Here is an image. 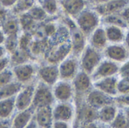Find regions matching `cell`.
Masks as SVG:
<instances>
[{
    "label": "cell",
    "instance_id": "cell-1",
    "mask_svg": "<svg viewBox=\"0 0 129 128\" xmlns=\"http://www.w3.org/2000/svg\"><path fill=\"white\" fill-rule=\"evenodd\" d=\"M54 102V97L50 86L42 81L36 86L32 106L36 110L44 107H51Z\"/></svg>",
    "mask_w": 129,
    "mask_h": 128
},
{
    "label": "cell",
    "instance_id": "cell-2",
    "mask_svg": "<svg viewBox=\"0 0 129 128\" xmlns=\"http://www.w3.org/2000/svg\"><path fill=\"white\" fill-rule=\"evenodd\" d=\"M77 25L85 35L91 34L99 24V17L96 12L91 10H83L76 17Z\"/></svg>",
    "mask_w": 129,
    "mask_h": 128
},
{
    "label": "cell",
    "instance_id": "cell-3",
    "mask_svg": "<svg viewBox=\"0 0 129 128\" xmlns=\"http://www.w3.org/2000/svg\"><path fill=\"white\" fill-rule=\"evenodd\" d=\"M101 58V54L98 50L91 46H88L84 49L81 59V66L83 72L88 75L92 74L100 64Z\"/></svg>",
    "mask_w": 129,
    "mask_h": 128
},
{
    "label": "cell",
    "instance_id": "cell-4",
    "mask_svg": "<svg viewBox=\"0 0 129 128\" xmlns=\"http://www.w3.org/2000/svg\"><path fill=\"white\" fill-rule=\"evenodd\" d=\"M36 86L34 84H29L23 87L20 92L15 97V107L20 112L27 109L32 106Z\"/></svg>",
    "mask_w": 129,
    "mask_h": 128
},
{
    "label": "cell",
    "instance_id": "cell-5",
    "mask_svg": "<svg viewBox=\"0 0 129 128\" xmlns=\"http://www.w3.org/2000/svg\"><path fill=\"white\" fill-rule=\"evenodd\" d=\"M113 103L112 97L107 95L98 89L90 91L86 97V103L96 109H101L105 106L111 105Z\"/></svg>",
    "mask_w": 129,
    "mask_h": 128
},
{
    "label": "cell",
    "instance_id": "cell-6",
    "mask_svg": "<svg viewBox=\"0 0 129 128\" xmlns=\"http://www.w3.org/2000/svg\"><path fill=\"white\" fill-rule=\"evenodd\" d=\"M59 78L62 81L73 79L78 73V62L75 58H67L60 64L58 67Z\"/></svg>",
    "mask_w": 129,
    "mask_h": 128
},
{
    "label": "cell",
    "instance_id": "cell-7",
    "mask_svg": "<svg viewBox=\"0 0 129 128\" xmlns=\"http://www.w3.org/2000/svg\"><path fill=\"white\" fill-rule=\"evenodd\" d=\"M119 71V68L116 63L111 60H106L100 63L98 66L93 72V78L94 81L111 77L116 75Z\"/></svg>",
    "mask_w": 129,
    "mask_h": 128
},
{
    "label": "cell",
    "instance_id": "cell-8",
    "mask_svg": "<svg viewBox=\"0 0 129 128\" xmlns=\"http://www.w3.org/2000/svg\"><path fill=\"white\" fill-rule=\"evenodd\" d=\"M52 92L54 99L60 103H68L73 97V88L68 81H61L54 84Z\"/></svg>",
    "mask_w": 129,
    "mask_h": 128
},
{
    "label": "cell",
    "instance_id": "cell-9",
    "mask_svg": "<svg viewBox=\"0 0 129 128\" xmlns=\"http://www.w3.org/2000/svg\"><path fill=\"white\" fill-rule=\"evenodd\" d=\"M68 25L70 28L71 38H72V50L74 54L78 55L84 51L85 48V35L79 29V28L71 20H68Z\"/></svg>",
    "mask_w": 129,
    "mask_h": 128
},
{
    "label": "cell",
    "instance_id": "cell-10",
    "mask_svg": "<svg viewBox=\"0 0 129 128\" xmlns=\"http://www.w3.org/2000/svg\"><path fill=\"white\" fill-rule=\"evenodd\" d=\"M74 110L70 103H60L52 109L54 121L69 123L73 118Z\"/></svg>",
    "mask_w": 129,
    "mask_h": 128
},
{
    "label": "cell",
    "instance_id": "cell-11",
    "mask_svg": "<svg viewBox=\"0 0 129 128\" xmlns=\"http://www.w3.org/2000/svg\"><path fill=\"white\" fill-rule=\"evenodd\" d=\"M41 81L51 87L54 85L59 78L58 67L55 65H49L41 67L38 72Z\"/></svg>",
    "mask_w": 129,
    "mask_h": 128
},
{
    "label": "cell",
    "instance_id": "cell-12",
    "mask_svg": "<svg viewBox=\"0 0 129 128\" xmlns=\"http://www.w3.org/2000/svg\"><path fill=\"white\" fill-rule=\"evenodd\" d=\"M34 119L39 128H51L54 122L52 108L50 106L36 109Z\"/></svg>",
    "mask_w": 129,
    "mask_h": 128
},
{
    "label": "cell",
    "instance_id": "cell-13",
    "mask_svg": "<svg viewBox=\"0 0 129 128\" xmlns=\"http://www.w3.org/2000/svg\"><path fill=\"white\" fill-rule=\"evenodd\" d=\"M12 72L17 80V81L23 84L31 81L35 74V68L32 64L23 63L14 66Z\"/></svg>",
    "mask_w": 129,
    "mask_h": 128
},
{
    "label": "cell",
    "instance_id": "cell-14",
    "mask_svg": "<svg viewBox=\"0 0 129 128\" xmlns=\"http://www.w3.org/2000/svg\"><path fill=\"white\" fill-rule=\"evenodd\" d=\"M117 84L118 79L116 77L111 76L96 81L94 83L96 89L102 91L108 96L113 97L117 95Z\"/></svg>",
    "mask_w": 129,
    "mask_h": 128
},
{
    "label": "cell",
    "instance_id": "cell-15",
    "mask_svg": "<svg viewBox=\"0 0 129 128\" xmlns=\"http://www.w3.org/2000/svg\"><path fill=\"white\" fill-rule=\"evenodd\" d=\"M36 109L31 106L27 109L20 111L12 119L11 128H26L33 119Z\"/></svg>",
    "mask_w": 129,
    "mask_h": 128
},
{
    "label": "cell",
    "instance_id": "cell-16",
    "mask_svg": "<svg viewBox=\"0 0 129 128\" xmlns=\"http://www.w3.org/2000/svg\"><path fill=\"white\" fill-rule=\"evenodd\" d=\"M105 55L115 63L123 62L128 57V50L120 45H111L105 49Z\"/></svg>",
    "mask_w": 129,
    "mask_h": 128
},
{
    "label": "cell",
    "instance_id": "cell-17",
    "mask_svg": "<svg viewBox=\"0 0 129 128\" xmlns=\"http://www.w3.org/2000/svg\"><path fill=\"white\" fill-rule=\"evenodd\" d=\"M77 117L81 124L93 123L98 120V111L87 103H85L79 107Z\"/></svg>",
    "mask_w": 129,
    "mask_h": 128
},
{
    "label": "cell",
    "instance_id": "cell-18",
    "mask_svg": "<svg viewBox=\"0 0 129 128\" xmlns=\"http://www.w3.org/2000/svg\"><path fill=\"white\" fill-rule=\"evenodd\" d=\"M91 86V80L85 72H78L73 78V89L78 94L86 93Z\"/></svg>",
    "mask_w": 129,
    "mask_h": 128
},
{
    "label": "cell",
    "instance_id": "cell-19",
    "mask_svg": "<svg viewBox=\"0 0 129 128\" xmlns=\"http://www.w3.org/2000/svg\"><path fill=\"white\" fill-rule=\"evenodd\" d=\"M126 5L127 2L125 1H112L109 2H104V4L97 6L96 11L97 13L104 15L105 17L110 14H113L119 10H122Z\"/></svg>",
    "mask_w": 129,
    "mask_h": 128
},
{
    "label": "cell",
    "instance_id": "cell-20",
    "mask_svg": "<svg viewBox=\"0 0 129 128\" xmlns=\"http://www.w3.org/2000/svg\"><path fill=\"white\" fill-rule=\"evenodd\" d=\"M91 46L96 50H100L107 46V38L105 32V29L103 28H97L91 35L90 39Z\"/></svg>",
    "mask_w": 129,
    "mask_h": 128
},
{
    "label": "cell",
    "instance_id": "cell-21",
    "mask_svg": "<svg viewBox=\"0 0 129 128\" xmlns=\"http://www.w3.org/2000/svg\"><path fill=\"white\" fill-rule=\"evenodd\" d=\"M60 4L69 15L76 17L83 11L85 7L83 1H60Z\"/></svg>",
    "mask_w": 129,
    "mask_h": 128
},
{
    "label": "cell",
    "instance_id": "cell-22",
    "mask_svg": "<svg viewBox=\"0 0 129 128\" xmlns=\"http://www.w3.org/2000/svg\"><path fill=\"white\" fill-rule=\"evenodd\" d=\"M23 84L18 81H12L0 88V100L15 97L22 89Z\"/></svg>",
    "mask_w": 129,
    "mask_h": 128
},
{
    "label": "cell",
    "instance_id": "cell-23",
    "mask_svg": "<svg viewBox=\"0 0 129 128\" xmlns=\"http://www.w3.org/2000/svg\"><path fill=\"white\" fill-rule=\"evenodd\" d=\"M15 97L0 100V120L8 119L13 114L16 108Z\"/></svg>",
    "mask_w": 129,
    "mask_h": 128
},
{
    "label": "cell",
    "instance_id": "cell-24",
    "mask_svg": "<svg viewBox=\"0 0 129 128\" xmlns=\"http://www.w3.org/2000/svg\"><path fill=\"white\" fill-rule=\"evenodd\" d=\"M117 113V109L113 104L105 106L98 111V120L106 124H111Z\"/></svg>",
    "mask_w": 129,
    "mask_h": 128
},
{
    "label": "cell",
    "instance_id": "cell-25",
    "mask_svg": "<svg viewBox=\"0 0 129 128\" xmlns=\"http://www.w3.org/2000/svg\"><path fill=\"white\" fill-rule=\"evenodd\" d=\"M105 32L107 40L110 42L119 43L125 39V34L122 28L114 26H107L105 29Z\"/></svg>",
    "mask_w": 129,
    "mask_h": 128
},
{
    "label": "cell",
    "instance_id": "cell-26",
    "mask_svg": "<svg viewBox=\"0 0 129 128\" xmlns=\"http://www.w3.org/2000/svg\"><path fill=\"white\" fill-rule=\"evenodd\" d=\"M19 21L14 17H7L5 22L2 25V31L5 36L11 35H16L19 30Z\"/></svg>",
    "mask_w": 129,
    "mask_h": 128
},
{
    "label": "cell",
    "instance_id": "cell-27",
    "mask_svg": "<svg viewBox=\"0 0 129 128\" xmlns=\"http://www.w3.org/2000/svg\"><path fill=\"white\" fill-rule=\"evenodd\" d=\"M104 22L108 26H114L119 28H125L128 26L125 21L122 18V17L119 14H110L105 16L104 18Z\"/></svg>",
    "mask_w": 129,
    "mask_h": 128
},
{
    "label": "cell",
    "instance_id": "cell-28",
    "mask_svg": "<svg viewBox=\"0 0 129 128\" xmlns=\"http://www.w3.org/2000/svg\"><path fill=\"white\" fill-rule=\"evenodd\" d=\"M33 5L34 1H17L12 8V11L14 14H23L25 12H28Z\"/></svg>",
    "mask_w": 129,
    "mask_h": 128
},
{
    "label": "cell",
    "instance_id": "cell-29",
    "mask_svg": "<svg viewBox=\"0 0 129 128\" xmlns=\"http://www.w3.org/2000/svg\"><path fill=\"white\" fill-rule=\"evenodd\" d=\"M4 45V48L6 51H8L11 54H14L17 50L19 46V38L17 34L6 36Z\"/></svg>",
    "mask_w": 129,
    "mask_h": 128
},
{
    "label": "cell",
    "instance_id": "cell-30",
    "mask_svg": "<svg viewBox=\"0 0 129 128\" xmlns=\"http://www.w3.org/2000/svg\"><path fill=\"white\" fill-rule=\"evenodd\" d=\"M110 125L112 128H129V123L125 112H118Z\"/></svg>",
    "mask_w": 129,
    "mask_h": 128
},
{
    "label": "cell",
    "instance_id": "cell-31",
    "mask_svg": "<svg viewBox=\"0 0 129 128\" xmlns=\"http://www.w3.org/2000/svg\"><path fill=\"white\" fill-rule=\"evenodd\" d=\"M39 6L45 11L48 14H54L58 8L57 2L53 0H44V1H39Z\"/></svg>",
    "mask_w": 129,
    "mask_h": 128
},
{
    "label": "cell",
    "instance_id": "cell-32",
    "mask_svg": "<svg viewBox=\"0 0 129 128\" xmlns=\"http://www.w3.org/2000/svg\"><path fill=\"white\" fill-rule=\"evenodd\" d=\"M27 13L34 20H43L47 17V14L39 5L33 6Z\"/></svg>",
    "mask_w": 129,
    "mask_h": 128
},
{
    "label": "cell",
    "instance_id": "cell-33",
    "mask_svg": "<svg viewBox=\"0 0 129 128\" xmlns=\"http://www.w3.org/2000/svg\"><path fill=\"white\" fill-rule=\"evenodd\" d=\"M13 77L14 74L11 70L5 69V71L0 72V88L12 82Z\"/></svg>",
    "mask_w": 129,
    "mask_h": 128
},
{
    "label": "cell",
    "instance_id": "cell-34",
    "mask_svg": "<svg viewBox=\"0 0 129 128\" xmlns=\"http://www.w3.org/2000/svg\"><path fill=\"white\" fill-rule=\"evenodd\" d=\"M117 92L123 96L129 94V81L122 78L118 81L117 84Z\"/></svg>",
    "mask_w": 129,
    "mask_h": 128
},
{
    "label": "cell",
    "instance_id": "cell-35",
    "mask_svg": "<svg viewBox=\"0 0 129 128\" xmlns=\"http://www.w3.org/2000/svg\"><path fill=\"white\" fill-rule=\"evenodd\" d=\"M33 21H34V20L28 14V13H26V14H23L21 16L20 23L23 26V29H30L31 26H33Z\"/></svg>",
    "mask_w": 129,
    "mask_h": 128
},
{
    "label": "cell",
    "instance_id": "cell-36",
    "mask_svg": "<svg viewBox=\"0 0 129 128\" xmlns=\"http://www.w3.org/2000/svg\"><path fill=\"white\" fill-rule=\"evenodd\" d=\"M29 35H28L27 34L23 35L20 39H19V46L20 50L23 51H26L27 48L29 45L30 43V38H29Z\"/></svg>",
    "mask_w": 129,
    "mask_h": 128
},
{
    "label": "cell",
    "instance_id": "cell-37",
    "mask_svg": "<svg viewBox=\"0 0 129 128\" xmlns=\"http://www.w3.org/2000/svg\"><path fill=\"white\" fill-rule=\"evenodd\" d=\"M119 74L121 77L124 79L129 81V60L125 62L121 68H119Z\"/></svg>",
    "mask_w": 129,
    "mask_h": 128
},
{
    "label": "cell",
    "instance_id": "cell-38",
    "mask_svg": "<svg viewBox=\"0 0 129 128\" xmlns=\"http://www.w3.org/2000/svg\"><path fill=\"white\" fill-rule=\"evenodd\" d=\"M9 63H10V60L7 57L0 58V72L7 69V67H8Z\"/></svg>",
    "mask_w": 129,
    "mask_h": 128
},
{
    "label": "cell",
    "instance_id": "cell-39",
    "mask_svg": "<svg viewBox=\"0 0 129 128\" xmlns=\"http://www.w3.org/2000/svg\"><path fill=\"white\" fill-rule=\"evenodd\" d=\"M119 15L122 17V18L125 21L127 25H129V7L124 8L121 11Z\"/></svg>",
    "mask_w": 129,
    "mask_h": 128
},
{
    "label": "cell",
    "instance_id": "cell-40",
    "mask_svg": "<svg viewBox=\"0 0 129 128\" xmlns=\"http://www.w3.org/2000/svg\"><path fill=\"white\" fill-rule=\"evenodd\" d=\"M16 2L17 1L14 0H2L0 1V5L5 8V9L8 8H13Z\"/></svg>",
    "mask_w": 129,
    "mask_h": 128
},
{
    "label": "cell",
    "instance_id": "cell-41",
    "mask_svg": "<svg viewBox=\"0 0 129 128\" xmlns=\"http://www.w3.org/2000/svg\"><path fill=\"white\" fill-rule=\"evenodd\" d=\"M51 128H70V127L67 122L54 121Z\"/></svg>",
    "mask_w": 129,
    "mask_h": 128
},
{
    "label": "cell",
    "instance_id": "cell-42",
    "mask_svg": "<svg viewBox=\"0 0 129 128\" xmlns=\"http://www.w3.org/2000/svg\"><path fill=\"white\" fill-rule=\"evenodd\" d=\"M7 10L0 5V24L2 25V23L5 22V20L7 19Z\"/></svg>",
    "mask_w": 129,
    "mask_h": 128
},
{
    "label": "cell",
    "instance_id": "cell-43",
    "mask_svg": "<svg viewBox=\"0 0 129 128\" xmlns=\"http://www.w3.org/2000/svg\"><path fill=\"white\" fill-rule=\"evenodd\" d=\"M11 122L8 120H0V128H11Z\"/></svg>",
    "mask_w": 129,
    "mask_h": 128
},
{
    "label": "cell",
    "instance_id": "cell-44",
    "mask_svg": "<svg viewBox=\"0 0 129 128\" xmlns=\"http://www.w3.org/2000/svg\"><path fill=\"white\" fill-rule=\"evenodd\" d=\"M117 101L120 103H125V105H128L129 106V94L128 95H125V96H122L120 97Z\"/></svg>",
    "mask_w": 129,
    "mask_h": 128
},
{
    "label": "cell",
    "instance_id": "cell-45",
    "mask_svg": "<svg viewBox=\"0 0 129 128\" xmlns=\"http://www.w3.org/2000/svg\"><path fill=\"white\" fill-rule=\"evenodd\" d=\"M79 128H100L94 122L88 123V124H81Z\"/></svg>",
    "mask_w": 129,
    "mask_h": 128
},
{
    "label": "cell",
    "instance_id": "cell-46",
    "mask_svg": "<svg viewBox=\"0 0 129 128\" xmlns=\"http://www.w3.org/2000/svg\"><path fill=\"white\" fill-rule=\"evenodd\" d=\"M26 128H38V126L36 123V121L34 119V116L33 118V119L31 120V121L29 122V124H28V126Z\"/></svg>",
    "mask_w": 129,
    "mask_h": 128
},
{
    "label": "cell",
    "instance_id": "cell-47",
    "mask_svg": "<svg viewBox=\"0 0 129 128\" xmlns=\"http://www.w3.org/2000/svg\"><path fill=\"white\" fill-rule=\"evenodd\" d=\"M5 35L4 34V32L2 31V29L0 30V45H2V44H4L5 40Z\"/></svg>",
    "mask_w": 129,
    "mask_h": 128
},
{
    "label": "cell",
    "instance_id": "cell-48",
    "mask_svg": "<svg viewBox=\"0 0 129 128\" xmlns=\"http://www.w3.org/2000/svg\"><path fill=\"white\" fill-rule=\"evenodd\" d=\"M5 53H6V51L5 48L2 45H0V58L5 57Z\"/></svg>",
    "mask_w": 129,
    "mask_h": 128
},
{
    "label": "cell",
    "instance_id": "cell-49",
    "mask_svg": "<svg viewBox=\"0 0 129 128\" xmlns=\"http://www.w3.org/2000/svg\"><path fill=\"white\" fill-rule=\"evenodd\" d=\"M124 40L125 41V45H126L127 48H128V50L129 51V31L128 32V33L126 34V36H125V38Z\"/></svg>",
    "mask_w": 129,
    "mask_h": 128
},
{
    "label": "cell",
    "instance_id": "cell-50",
    "mask_svg": "<svg viewBox=\"0 0 129 128\" xmlns=\"http://www.w3.org/2000/svg\"><path fill=\"white\" fill-rule=\"evenodd\" d=\"M125 116H126V118L128 119V121L129 123V106L126 109V110L125 112Z\"/></svg>",
    "mask_w": 129,
    "mask_h": 128
},
{
    "label": "cell",
    "instance_id": "cell-51",
    "mask_svg": "<svg viewBox=\"0 0 129 128\" xmlns=\"http://www.w3.org/2000/svg\"></svg>",
    "mask_w": 129,
    "mask_h": 128
}]
</instances>
